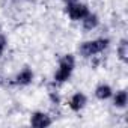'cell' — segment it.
<instances>
[{
  "instance_id": "6da1fadb",
  "label": "cell",
  "mask_w": 128,
  "mask_h": 128,
  "mask_svg": "<svg viewBox=\"0 0 128 128\" xmlns=\"http://www.w3.org/2000/svg\"><path fill=\"white\" fill-rule=\"evenodd\" d=\"M108 47H110V39L106 36H101V38H95V39L82 42L78 45V54L84 59H94L102 54Z\"/></svg>"
},
{
  "instance_id": "7a4b0ae2",
  "label": "cell",
  "mask_w": 128,
  "mask_h": 128,
  "mask_svg": "<svg viewBox=\"0 0 128 128\" xmlns=\"http://www.w3.org/2000/svg\"><path fill=\"white\" fill-rule=\"evenodd\" d=\"M76 70V57L74 54H63L60 59H59V65H57V70L54 72V77H53V84H63L65 82H68Z\"/></svg>"
},
{
  "instance_id": "3957f363",
  "label": "cell",
  "mask_w": 128,
  "mask_h": 128,
  "mask_svg": "<svg viewBox=\"0 0 128 128\" xmlns=\"http://www.w3.org/2000/svg\"><path fill=\"white\" fill-rule=\"evenodd\" d=\"M65 12L66 15L72 20V21H82L89 12V6L78 2V0H76V2H71V3H66V8H65Z\"/></svg>"
},
{
  "instance_id": "277c9868",
  "label": "cell",
  "mask_w": 128,
  "mask_h": 128,
  "mask_svg": "<svg viewBox=\"0 0 128 128\" xmlns=\"http://www.w3.org/2000/svg\"><path fill=\"white\" fill-rule=\"evenodd\" d=\"M33 78H35L33 71H32L29 66H24V68L11 80V84H12V86H29V84L33 83Z\"/></svg>"
},
{
  "instance_id": "5b68a950",
  "label": "cell",
  "mask_w": 128,
  "mask_h": 128,
  "mask_svg": "<svg viewBox=\"0 0 128 128\" xmlns=\"http://www.w3.org/2000/svg\"><path fill=\"white\" fill-rule=\"evenodd\" d=\"M53 124V118L51 114L45 113V112H33L30 114V125L35 128H47Z\"/></svg>"
},
{
  "instance_id": "8992f818",
  "label": "cell",
  "mask_w": 128,
  "mask_h": 128,
  "mask_svg": "<svg viewBox=\"0 0 128 128\" xmlns=\"http://www.w3.org/2000/svg\"><path fill=\"white\" fill-rule=\"evenodd\" d=\"M88 104V96L83 94V92H76L74 95H71V98L68 100V107L71 112L74 113H78L82 112Z\"/></svg>"
},
{
  "instance_id": "52a82bcc",
  "label": "cell",
  "mask_w": 128,
  "mask_h": 128,
  "mask_svg": "<svg viewBox=\"0 0 128 128\" xmlns=\"http://www.w3.org/2000/svg\"><path fill=\"white\" fill-rule=\"evenodd\" d=\"M113 92H114V90H113V88H112L110 84H107V83H100V84L95 88L94 95H95V98L100 100V101H107V100L112 98Z\"/></svg>"
},
{
  "instance_id": "ba28073f",
  "label": "cell",
  "mask_w": 128,
  "mask_h": 128,
  "mask_svg": "<svg viewBox=\"0 0 128 128\" xmlns=\"http://www.w3.org/2000/svg\"><path fill=\"white\" fill-rule=\"evenodd\" d=\"M80 23H82V27L84 32H92L100 26V17L94 12H89Z\"/></svg>"
},
{
  "instance_id": "9c48e42d",
  "label": "cell",
  "mask_w": 128,
  "mask_h": 128,
  "mask_svg": "<svg viewBox=\"0 0 128 128\" xmlns=\"http://www.w3.org/2000/svg\"><path fill=\"white\" fill-rule=\"evenodd\" d=\"M112 101H113V107L124 110L126 107V104H128V94H126V90L125 89H120V90L113 92Z\"/></svg>"
},
{
  "instance_id": "30bf717a",
  "label": "cell",
  "mask_w": 128,
  "mask_h": 128,
  "mask_svg": "<svg viewBox=\"0 0 128 128\" xmlns=\"http://www.w3.org/2000/svg\"><path fill=\"white\" fill-rule=\"evenodd\" d=\"M116 54L122 63H126V60H128V41L125 38H122L119 41V44L116 47Z\"/></svg>"
},
{
  "instance_id": "8fae6325",
  "label": "cell",
  "mask_w": 128,
  "mask_h": 128,
  "mask_svg": "<svg viewBox=\"0 0 128 128\" xmlns=\"http://www.w3.org/2000/svg\"><path fill=\"white\" fill-rule=\"evenodd\" d=\"M48 96H50V101L53 106H59L60 104V96H59V92L57 90H50L48 92Z\"/></svg>"
},
{
  "instance_id": "7c38bea8",
  "label": "cell",
  "mask_w": 128,
  "mask_h": 128,
  "mask_svg": "<svg viewBox=\"0 0 128 128\" xmlns=\"http://www.w3.org/2000/svg\"><path fill=\"white\" fill-rule=\"evenodd\" d=\"M6 47H8V38L3 33H0V57H2L3 53L6 51Z\"/></svg>"
},
{
  "instance_id": "4fadbf2b",
  "label": "cell",
  "mask_w": 128,
  "mask_h": 128,
  "mask_svg": "<svg viewBox=\"0 0 128 128\" xmlns=\"http://www.w3.org/2000/svg\"><path fill=\"white\" fill-rule=\"evenodd\" d=\"M63 3H71V2H76V0H62Z\"/></svg>"
},
{
  "instance_id": "5bb4252c",
  "label": "cell",
  "mask_w": 128,
  "mask_h": 128,
  "mask_svg": "<svg viewBox=\"0 0 128 128\" xmlns=\"http://www.w3.org/2000/svg\"><path fill=\"white\" fill-rule=\"evenodd\" d=\"M3 83H5V78H3L2 76H0V84H3Z\"/></svg>"
}]
</instances>
